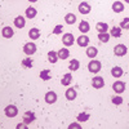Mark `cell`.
<instances>
[{
    "instance_id": "cell-16",
    "label": "cell",
    "mask_w": 129,
    "mask_h": 129,
    "mask_svg": "<svg viewBox=\"0 0 129 129\" xmlns=\"http://www.w3.org/2000/svg\"><path fill=\"white\" fill-rule=\"evenodd\" d=\"M57 54H58V58L59 59H67L69 56H70V50L67 48H62L57 52Z\"/></svg>"
},
{
    "instance_id": "cell-2",
    "label": "cell",
    "mask_w": 129,
    "mask_h": 129,
    "mask_svg": "<svg viewBox=\"0 0 129 129\" xmlns=\"http://www.w3.org/2000/svg\"><path fill=\"white\" fill-rule=\"evenodd\" d=\"M62 43L64 47H71L74 43H75V38L71 32H66V34H63L62 36Z\"/></svg>"
},
{
    "instance_id": "cell-21",
    "label": "cell",
    "mask_w": 129,
    "mask_h": 129,
    "mask_svg": "<svg viewBox=\"0 0 129 129\" xmlns=\"http://www.w3.org/2000/svg\"><path fill=\"white\" fill-rule=\"evenodd\" d=\"M85 53H87V56L89 58H95L97 54H98V49H97L95 47H88V49H87Z\"/></svg>"
},
{
    "instance_id": "cell-33",
    "label": "cell",
    "mask_w": 129,
    "mask_h": 129,
    "mask_svg": "<svg viewBox=\"0 0 129 129\" xmlns=\"http://www.w3.org/2000/svg\"><path fill=\"white\" fill-rule=\"evenodd\" d=\"M120 27H121V28H126V30H129V17H126V18H124V19L121 21Z\"/></svg>"
},
{
    "instance_id": "cell-8",
    "label": "cell",
    "mask_w": 129,
    "mask_h": 129,
    "mask_svg": "<svg viewBox=\"0 0 129 129\" xmlns=\"http://www.w3.org/2000/svg\"><path fill=\"white\" fill-rule=\"evenodd\" d=\"M78 9H79V12H80L81 14H88V13H90L92 7H90L87 2H83V3H80V4H79Z\"/></svg>"
},
{
    "instance_id": "cell-7",
    "label": "cell",
    "mask_w": 129,
    "mask_h": 129,
    "mask_svg": "<svg viewBox=\"0 0 129 129\" xmlns=\"http://www.w3.org/2000/svg\"><path fill=\"white\" fill-rule=\"evenodd\" d=\"M92 85H93V88L95 89H101L105 87V80L102 76H94L92 79Z\"/></svg>"
},
{
    "instance_id": "cell-20",
    "label": "cell",
    "mask_w": 129,
    "mask_h": 129,
    "mask_svg": "<svg viewBox=\"0 0 129 129\" xmlns=\"http://www.w3.org/2000/svg\"><path fill=\"white\" fill-rule=\"evenodd\" d=\"M71 81H72V75L69 72V74H64V75H63V78H62V80H61V84L64 85V87H67V85L71 84Z\"/></svg>"
},
{
    "instance_id": "cell-12",
    "label": "cell",
    "mask_w": 129,
    "mask_h": 129,
    "mask_svg": "<svg viewBox=\"0 0 129 129\" xmlns=\"http://www.w3.org/2000/svg\"><path fill=\"white\" fill-rule=\"evenodd\" d=\"M2 35H3V38H5V39H10V38L14 35V31H13L12 27L7 26V27H4V28L2 30Z\"/></svg>"
},
{
    "instance_id": "cell-6",
    "label": "cell",
    "mask_w": 129,
    "mask_h": 129,
    "mask_svg": "<svg viewBox=\"0 0 129 129\" xmlns=\"http://www.w3.org/2000/svg\"><path fill=\"white\" fill-rule=\"evenodd\" d=\"M4 112H5V115H7L8 117H14V116L18 115V109H17L14 105H9V106L5 107Z\"/></svg>"
},
{
    "instance_id": "cell-13",
    "label": "cell",
    "mask_w": 129,
    "mask_h": 129,
    "mask_svg": "<svg viewBox=\"0 0 129 129\" xmlns=\"http://www.w3.org/2000/svg\"><path fill=\"white\" fill-rule=\"evenodd\" d=\"M123 74H124V71H123V69H121L120 66H115V67H112V70H111V75H112L114 78H116V79L121 78Z\"/></svg>"
},
{
    "instance_id": "cell-5",
    "label": "cell",
    "mask_w": 129,
    "mask_h": 129,
    "mask_svg": "<svg viewBox=\"0 0 129 129\" xmlns=\"http://www.w3.org/2000/svg\"><path fill=\"white\" fill-rule=\"evenodd\" d=\"M126 52H128V49H126V47H125L124 44H117V45H115V48H114V53H115V56H117V57L125 56Z\"/></svg>"
},
{
    "instance_id": "cell-9",
    "label": "cell",
    "mask_w": 129,
    "mask_h": 129,
    "mask_svg": "<svg viewBox=\"0 0 129 129\" xmlns=\"http://www.w3.org/2000/svg\"><path fill=\"white\" fill-rule=\"evenodd\" d=\"M56 101H57V93L53 92V90L47 92V94H45V102L52 105V103H54Z\"/></svg>"
},
{
    "instance_id": "cell-4",
    "label": "cell",
    "mask_w": 129,
    "mask_h": 129,
    "mask_svg": "<svg viewBox=\"0 0 129 129\" xmlns=\"http://www.w3.org/2000/svg\"><path fill=\"white\" fill-rule=\"evenodd\" d=\"M112 90L116 93V94H121L124 90H125V83L124 81H120L117 80L112 84Z\"/></svg>"
},
{
    "instance_id": "cell-23",
    "label": "cell",
    "mask_w": 129,
    "mask_h": 129,
    "mask_svg": "<svg viewBox=\"0 0 129 129\" xmlns=\"http://www.w3.org/2000/svg\"><path fill=\"white\" fill-rule=\"evenodd\" d=\"M79 67H80V62H79L78 59H71V61H70V63H69V70H71V71H78Z\"/></svg>"
},
{
    "instance_id": "cell-10",
    "label": "cell",
    "mask_w": 129,
    "mask_h": 129,
    "mask_svg": "<svg viewBox=\"0 0 129 129\" xmlns=\"http://www.w3.org/2000/svg\"><path fill=\"white\" fill-rule=\"evenodd\" d=\"M34 120H35V114L32 112V111H26L23 114V123H26L27 125L31 124Z\"/></svg>"
},
{
    "instance_id": "cell-14",
    "label": "cell",
    "mask_w": 129,
    "mask_h": 129,
    "mask_svg": "<svg viewBox=\"0 0 129 129\" xmlns=\"http://www.w3.org/2000/svg\"><path fill=\"white\" fill-rule=\"evenodd\" d=\"M26 25V19L22 17V16H18L16 19H14V26L16 28H23Z\"/></svg>"
},
{
    "instance_id": "cell-31",
    "label": "cell",
    "mask_w": 129,
    "mask_h": 129,
    "mask_svg": "<svg viewBox=\"0 0 129 129\" xmlns=\"http://www.w3.org/2000/svg\"><path fill=\"white\" fill-rule=\"evenodd\" d=\"M22 66L23 67H27V69H31L32 67V59L31 58H26L22 61Z\"/></svg>"
},
{
    "instance_id": "cell-1",
    "label": "cell",
    "mask_w": 129,
    "mask_h": 129,
    "mask_svg": "<svg viewBox=\"0 0 129 129\" xmlns=\"http://www.w3.org/2000/svg\"><path fill=\"white\" fill-rule=\"evenodd\" d=\"M101 69H102V64H101L100 61H97V59H92L89 62V64H88V70L90 72H93V74H98L101 71Z\"/></svg>"
},
{
    "instance_id": "cell-25",
    "label": "cell",
    "mask_w": 129,
    "mask_h": 129,
    "mask_svg": "<svg viewBox=\"0 0 129 129\" xmlns=\"http://www.w3.org/2000/svg\"><path fill=\"white\" fill-rule=\"evenodd\" d=\"M58 59H59V58H58L57 52L50 50V52L48 53V61H49L50 63H57V61H58Z\"/></svg>"
},
{
    "instance_id": "cell-32",
    "label": "cell",
    "mask_w": 129,
    "mask_h": 129,
    "mask_svg": "<svg viewBox=\"0 0 129 129\" xmlns=\"http://www.w3.org/2000/svg\"><path fill=\"white\" fill-rule=\"evenodd\" d=\"M111 101H112L114 105H121V103H123V98H121L120 95H115V97H112Z\"/></svg>"
},
{
    "instance_id": "cell-17",
    "label": "cell",
    "mask_w": 129,
    "mask_h": 129,
    "mask_svg": "<svg viewBox=\"0 0 129 129\" xmlns=\"http://www.w3.org/2000/svg\"><path fill=\"white\" fill-rule=\"evenodd\" d=\"M89 44V38L87 35H81L78 38V45L79 47H88Z\"/></svg>"
},
{
    "instance_id": "cell-28",
    "label": "cell",
    "mask_w": 129,
    "mask_h": 129,
    "mask_svg": "<svg viewBox=\"0 0 129 129\" xmlns=\"http://www.w3.org/2000/svg\"><path fill=\"white\" fill-rule=\"evenodd\" d=\"M40 79H41V80H50V79H52L50 70H41V72H40Z\"/></svg>"
},
{
    "instance_id": "cell-29",
    "label": "cell",
    "mask_w": 129,
    "mask_h": 129,
    "mask_svg": "<svg viewBox=\"0 0 129 129\" xmlns=\"http://www.w3.org/2000/svg\"><path fill=\"white\" fill-rule=\"evenodd\" d=\"M89 117H90V115L88 114V112H80L79 115H78V121H80V123H84V121H88L89 120Z\"/></svg>"
},
{
    "instance_id": "cell-35",
    "label": "cell",
    "mask_w": 129,
    "mask_h": 129,
    "mask_svg": "<svg viewBox=\"0 0 129 129\" xmlns=\"http://www.w3.org/2000/svg\"><path fill=\"white\" fill-rule=\"evenodd\" d=\"M69 128H70V129H72V128H79V129H80L81 126H80V124H78V123H74V124H70Z\"/></svg>"
},
{
    "instance_id": "cell-11",
    "label": "cell",
    "mask_w": 129,
    "mask_h": 129,
    "mask_svg": "<svg viewBox=\"0 0 129 129\" xmlns=\"http://www.w3.org/2000/svg\"><path fill=\"white\" fill-rule=\"evenodd\" d=\"M64 95H66L67 101H74L75 98H76V95H78L76 89H75V88H69L66 90V93H64Z\"/></svg>"
},
{
    "instance_id": "cell-26",
    "label": "cell",
    "mask_w": 129,
    "mask_h": 129,
    "mask_svg": "<svg viewBox=\"0 0 129 129\" xmlns=\"http://www.w3.org/2000/svg\"><path fill=\"white\" fill-rule=\"evenodd\" d=\"M95 28L98 32H107L109 31V25L105 23V22H98L95 25Z\"/></svg>"
},
{
    "instance_id": "cell-27",
    "label": "cell",
    "mask_w": 129,
    "mask_h": 129,
    "mask_svg": "<svg viewBox=\"0 0 129 129\" xmlns=\"http://www.w3.org/2000/svg\"><path fill=\"white\" fill-rule=\"evenodd\" d=\"M121 27L119 28V27H112L111 28V31H110V35L112 36V38H120L121 36Z\"/></svg>"
},
{
    "instance_id": "cell-37",
    "label": "cell",
    "mask_w": 129,
    "mask_h": 129,
    "mask_svg": "<svg viewBox=\"0 0 129 129\" xmlns=\"http://www.w3.org/2000/svg\"><path fill=\"white\" fill-rule=\"evenodd\" d=\"M124 2H125V3H129V0H124Z\"/></svg>"
},
{
    "instance_id": "cell-19",
    "label": "cell",
    "mask_w": 129,
    "mask_h": 129,
    "mask_svg": "<svg viewBox=\"0 0 129 129\" xmlns=\"http://www.w3.org/2000/svg\"><path fill=\"white\" fill-rule=\"evenodd\" d=\"M64 22H66L67 25H74L75 22H76V16H75L74 13H67L66 16H64Z\"/></svg>"
},
{
    "instance_id": "cell-22",
    "label": "cell",
    "mask_w": 129,
    "mask_h": 129,
    "mask_svg": "<svg viewBox=\"0 0 129 129\" xmlns=\"http://www.w3.org/2000/svg\"><path fill=\"white\" fill-rule=\"evenodd\" d=\"M112 10L115 13H121L123 10H124V4L121 2H115L112 4Z\"/></svg>"
},
{
    "instance_id": "cell-36",
    "label": "cell",
    "mask_w": 129,
    "mask_h": 129,
    "mask_svg": "<svg viewBox=\"0 0 129 129\" xmlns=\"http://www.w3.org/2000/svg\"><path fill=\"white\" fill-rule=\"evenodd\" d=\"M28 2H30V3H36L38 0H28Z\"/></svg>"
},
{
    "instance_id": "cell-15",
    "label": "cell",
    "mask_w": 129,
    "mask_h": 129,
    "mask_svg": "<svg viewBox=\"0 0 129 129\" xmlns=\"http://www.w3.org/2000/svg\"><path fill=\"white\" fill-rule=\"evenodd\" d=\"M28 36H30L31 40H36V39H39V38H40V30L36 28V27H32V28L28 31Z\"/></svg>"
},
{
    "instance_id": "cell-3",
    "label": "cell",
    "mask_w": 129,
    "mask_h": 129,
    "mask_svg": "<svg viewBox=\"0 0 129 129\" xmlns=\"http://www.w3.org/2000/svg\"><path fill=\"white\" fill-rule=\"evenodd\" d=\"M36 45H35V43H26L25 47H23V52H25V54L26 56H32L34 53H36Z\"/></svg>"
},
{
    "instance_id": "cell-18",
    "label": "cell",
    "mask_w": 129,
    "mask_h": 129,
    "mask_svg": "<svg viewBox=\"0 0 129 129\" xmlns=\"http://www.w3.org/2000/svg\"><path fill=\"white\" fill-rule=\"evenodd\" d=\"M90 30V26L89 23L87 22V21H81V22L79 23V31L83 32V34H87V32Z\"/></svg>"
},
{
    "instance_id": "cell-30",
    "label": "cell",
    "mask_w": 129,
    "mask_h": 129,
    "mask_svg": "<svg viewBox=\"0 0 129 129\" xmlns=\"http://www.w3.org/2000/svg\"><path fill=\"white\" fill-rule=\"evenodd\" d=\"M110 36L111 35H109V32H98V39L102 43H107V41L110 40Z\"/></svg>"
},
{
    "instance_id": "cell-24",
    "label": "cell",
    "mask_w": 129,
    "mask_h": 129,
    "mask_svg": "<svg viewBox=\"0 0 129 129\" xmlns=\"http://www.w3.org/2000/svg\"><path fill=\"white\" fill-rule=\"evenodd\" d=\"M36 17V8L34 7H28L26 8V18H35Z\"/></svg>"
},
{
    "instance_id": "cell-34",
    "label": "cell",
    "mask_w": 129,
    "mask_h": 129,
    "mask_svg": "<svg viewBox=\"0 0 129 129\" xmlns=\"http://www.w3.org/2000/svg\"><path fill=\"white\" fill-rule=\"evenodd\" d=\"M62 31H63V26H62V25H57V26L54 27V30H53V34L58 35V34H61Z\"/></svg>"
}]
</instances>
